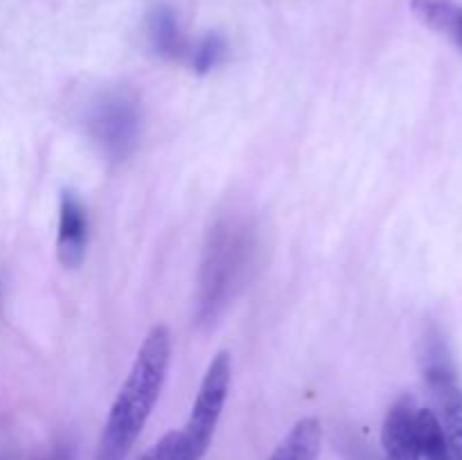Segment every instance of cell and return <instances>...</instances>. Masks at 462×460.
Returning a JSON list of instances; mask_svg holds the SVG:
<instances>
[{
	"label": "cell",
	"instance_id": "6da1fadb",
	"mask_svg": "<svg viewBox=\"0 0 462 460\" xmlns=\"http://www.w3.org/2000/svg\"><path fill=\"white\" fill-rule=\"evenodd\" d=\"M170 359L171 334L165 325H156L144 336L129 377L108 410L95 460H126L161 397Z\"/></svg>",
	"mask_w": 462,
	"mask_h": 460
},
{
	"label": "cell",
	"instance_id": "7a4b0ae2",
	"mask_svg": "<svg viewBox=\"0 0 462 460\" xmlns=\"http://www.w3.org/2000/svg\"><path fill=\"white\" fill-rule=\"evenodd\" d=\"M255 253V233L244 219H221L208 233L199 273L197 323L215 325L244 287Z\"/></svg>",
	"mask_w": 462,
	"mask_h": 460
},
{
	"label": "cell",
	"instance_id": "3957f363",
	"mask_svg": "<svg viewBox=\"0 0 462 460\" xmlns=\"http://www.w3.org/2000/svg\"><path fill=\"white\" fill-rule=\"evenodd\" d=\"M86 129L113 161H126L135 152L143 129V108L135 93L113 88L99 95L88 108Z\"/></svg>",
	"mask_w": 462,
	"mask_h": 460
},
{
	"label": "cell",
	"instance_id": "277c9868",
	"mask_svg": "<svg viewBox=\"0 0 462 460\" xmlns=\"http://www.w3.org/2000/svg\"><path fill=\"white\" fill-rule=\"evenodd\" d=\"M422 368L424 382L436 404L431 410L440 422L454 460H462V386L449 347L440 334H429L424 341Z\"/></svg>",
	"mask_w": 462,
	"mask_h": 460
},
{
	"label": "cell",
	"instance_id": "5b68a950",
	"mask_svg": "<svg viewBox=\"0 0 462 460\" xmlns=\"http://www.w3.org/2000/svg\"><path fill=\"white\" fill-rule=\"evenodd\" d=\"M230 379H233V361L228 352H219L203 374L192 413L180 431L183 436V458L180 460H201L208 451L221 410L228 400Z\"/></svg>",
	"mask_w": 462,
	"mask_h": 460
},
{
	"label": "cell",
	"instance_id": "8992f818",
	"mask_svg": "<svg viewBox=\"0 0 462 460\" xmlns=\"http://www.w3.org/2000/svg\"><path fill=\"white\" fill-rule=\"evenodd\" d=\"M88 246V212L75 189H63L59 198L57 257L66 269H79Z\"/></svg>",
	"mask_w": 462,
	"mask_h": 460
},
{
	"label": "cell",
	"instance_id": "52a82bcc",
	"mask_svg": "<svg viewBox=\"0 0 462 460\" xmlns=\"http://www.w3.org/2000/svg\"><path fill=\"white\" fill-rule=\"evenodd\" d=\"M382 445L388 460H422L418 442V409L411 397L391 406L382 428Z\"/></svg>",
	"mask_w": 462,
	"mask_h": 460
},
{
	"label": "cell",
	"instance_id": "ba28073f",
	"mask_svg": "<svg viewBox=\"0 0 462 460\" xmlns=\"http://www.w3.org/2000/svg\"><path fill=\"white\" fill-rule=\"evenodd\" d=\"M147 36L153 52L162 59L188 57V43L180 32L179 16L165 3H156L147 12Z\"/></svg>",
	"mask_w": 462,
	"mask_h": 460
},
{
	"label": "cell",
	"instance_id": "9c48e42d",
	"mask_svg": "<svg viewBox=\"0 0 462 460\" xmlns=\"http://www.w3.org/2000/svg\"><path fill=\"white\" fill-rule=\"evenodd\" d=\"M411 12L424 27L445 36L462 52V3L458 0H411Z\"/></svg>",
	"mask_w": 462,
	"mask_h": 460
},
{
	"label": "cell",
	"instance_id": "30bf717a",
	"mask_svg": "<svg viewBox=\"0 0 462 460\" xmlns=\"http://www.w3.org/2000/svg\"><path fill=\"white\" fill-rule=\"evenodd\" d=\"M320 442H323L320 422L316 418H305L293 424L271 460H319Z\"/></svg>",
	"mask_w": 462,
	"mask_h": 460
},
{
	"label": "cell",
	"instance_id": "8fae6325",
	"mask_svg": "<svg viewBox=\"0 0 462 460\" xmlns=\"http://www.w3.org/2000/svg\"><path fill=\"white\" fill-rule=\"evenodd\" d=\"M418 442H420V458L424 460H454L442 433L440 422L431 409H418Z\"/></svg>",
	"mask_w": 462,
	"mask_h": 460
},
{
	"label": "cell",
	"instance_id": "7c38bea8",
	"mask_svg": "<svg viewBox=\"0 0 462 460\" xmlns=\"http://www.w3.org/2000/svg\"><path fill=\"white\" fill-rule=\"evenodd\" d=\"M228 59V41L219 32H208L188 50V63L197 75H208Z\"/></svg>",
	"mask_w": 462,
	"mask_h": 460
},
{
	"label": "cell",
	"instance_id": "4fadbf2b",
	"mask_svg": "<svg viewBox=\"0 0 462 460\" xmlns=\"http://www.w3.org/2000/svg\"><path fill=\"white\" fill-rule=\"evenodd\" d=\"M183 458V436L180 431H171L161 442L152 446L140 460H180Z\"/></svg>",
	"mask_w": 462,
	"mask_h": 460
}]
</instances>
